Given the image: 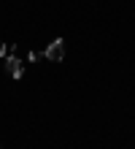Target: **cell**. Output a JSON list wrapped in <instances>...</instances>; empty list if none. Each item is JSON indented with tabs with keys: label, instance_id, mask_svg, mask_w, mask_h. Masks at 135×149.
Wrapping results in <instances>:
<instances>
[{
	"label": "cell",
	"instance_id": "6da1fadb",
	"mask_svg": "<svg viewBox=\"0 0 135 149\" xmlns=\"http://www.w3.org/2000/svg\"><path fill=\"white\" fill-rule=\"evenodd\" d=\"M43 57L51 60V63H60V60L65 57V41H62V38H54V41L49 43V49L43 52Z\"/></svg>",
	"mask_w": 135,
	"mask_h": 149
},
{
	"label": "cell",
	"instance_id": "7a4b0ae2",
	"mask_svg": "<svg viewBox=\"0 0 135 149\" xmlns=\"http://www.w3.org/2000/svg\"><path fill=\"white\" fill-rule=\"evenodd\" d=\"M6 71L11 73L14 79H22V73H24V65H22V60H19V57L8 54V57H6Z\"/></svg>",
	"mask_w": 135,
	"mask_h": 149
},
{
	"label": "cell",
	"instance_id": "3957f363",
	"mask_svg": "<svg viewBox=\"0 0 135 149\" xmlns=\"http://www.w3.org/2000/svg\"><path fill=\"white\" fill-rule=\"evenodd\" d=\"M11 49H14V46H8V43H0V57H3V54H8Z\"/></svg>",
	"mask_w": 135,
	"mask_h": 149
}]
</instances>
